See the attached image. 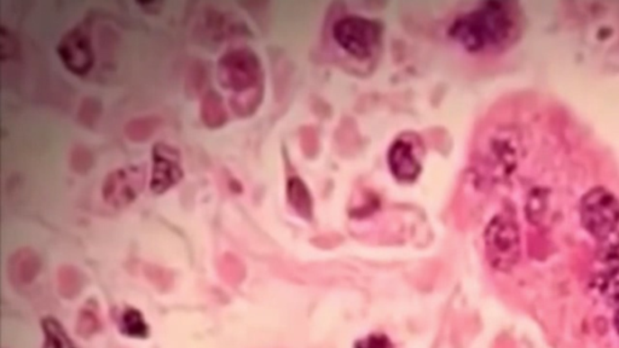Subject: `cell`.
Returning <instances> with one entry per match:
<instances>
[{"mask_svg": "<svg viewBox=\"0 0 619 348\" xmlns=\"http://www.w3.org/2000/svg\"><path fill=\"white\" fill-rule=\"evenodd\" d=\"M41 261L39 255L30 248H23L10 258L9 279L16 286H27L33 282L41 272Z\"/></svg>", "mask_w": 619, "mask_h": 348, "instance_id": "30bf717a", "label": "cell"}, {"mask_svg": "<svg viewBox=\"0 0 619 348\" xmlns=\"http://www.w3.org/2000/svg\"><path fill=\"white\" fill-rule=\"evenodd\" d=\"M58 279L59 292L66 299H74L83 290L85 277L74 266H63L59 269Z\"/></svg>", "mask_w": 619, "mask_h": 348, "instance_id": "7c38bea8", "label": "cell"}, {"mask_svg": "<svg viewBox=\"0 0 619 348\" xmlns=\"http://www.w3.org/2000/svg\"><path fill=\"white\" fill-rule=\"evenodd\" d=\"M288 198L299 215L303 216L311 215L313 202H311L310 195L307 193L306 187H304L302 180L298 179L289 180Z\"/></svg>", "mask_w": 619, "mask_h": 348, "instance_id": "9a60e30c", "label": "cell"}, {"mask_svg": "<svg viewBox=\"0 0 619 348\" xmlns=\"http://www.w3.org/2000/svg\"><path fill=\"white\" fill-rule=\"evenodd\" d=\"M518 31V16L511 6L487 3L455 20L449 35L466 51L482 53L507 48Z\"/></svg>", "mask_w": 619, "mask_h": 348, "instance_id": "6da1fadb", "label": "cell"}, {"mask_svg": "<svg viewBox=\"0 0 619 348\" xmlns=\"http://www.w3.org/2000/svg\"><path fill=\"white\" fill-rule=\"evenodd\" d=\"M94 160H92V155L87 149L83 147L77 148L76 151L72 152V158H70V166L77 173L87 172L91 169Z\"/></svg>", "mask_w": 619, "mask_h": 348, "instance_id": "ffe728a7", "label": "cell"}, {"mask_svg": "<svg viewBox=\"0 0 619 348\" xmlns=\"http://www.w3.org/2000/svg\"><path fill=\"white\" fill-rule=\"evenodd\" d=\"M41 325L45 334L44 348H76L61 323L55 318L42 319Z\"/></svg>", "mask_w": 619, "mask_h": 348, "instance_id": "4fadbf2b", "label": "cell"}, {"mask_svg": "<svg viewBox=\"0 0 619 348\" xmlns=\"http://www.w3.org/2000/svg\"><path fill=\"white\" fill-rule=\"evenodd\" d=\"M356 348H394V344L385 335H370L360 340Z\"/></svg>", "mask_w": 619, "mask_h": 348, "instance_id": "7402d4cb", "label": "cell"}, {"mask_svg": "<svg viewBox=\"0 0 619 348\" xmlns=\"http://www.w3.org/2000/svg\"><path fill=\"white\" fill-rule=\"evenodd\" d=\"M183 169L180 165V154L171 145L158 143L153 148V173H151L150 189L154 194L161 195L176 187L183 179Z\"/></svg>", "mask_w": 619, "mask_h": 348, "instance_id": "ba28073f", "label": "cell"}, {"mask_svg": "<svg viewBox=\"0 0 619 348\" xmlns=\"http://www.w3.org/2000/svg\"><path fill=\"white\" fill-rule=\"evenodd\" d=\"M381 35V24L366 17H344L337 21L332 27V37L335 41L357 60L370 59L380 45Z\"/></svg>", "mask_w": 619, "mask_h": 348, "instance_id": "3957f363", "label": "cell"}, {"mask_svg": "<svg viewBox=\"0 0 619 348\" xmlns=\"http://www.w3.org/2000/svg\"><path fill=\"white\" fill-rule=\"evenodd\" d=\"M487 259L495 269L508 271L518 261L520 254L519 231L515 224L505 216H497L486 233Z\"/></svg>", "mask_w": 619, "mask_h": 348, "instance_id": "277c9868", "label": "cell"}, {"mask_svg": "<svg viewBox=\"0 0 619 348\" xmlns=\"http://www.w3.org/2000/svg\"><path fill=\"white\" fill-rule=\"evenodd\" d=\"M58 53L66 69L76 76L84 77L94 67L95 53L90 35L83 28L68 32L59 42Z\"/></svg>", "mask_w": 619, "mask_h": 348, "instance_id": "8992f818", "label": "cell"}, {"mask_svg": "<svg viewBox=\"0 0 619 348\" xmlns=\"http://www.w3.org/2000/svg\"><path fill=\"white\" fill-rule=\"evenodd\" d=\"M200 114L204 125L207 126L208 129H219L228 120L224 103H223L221 96L214 91L204 96Z\"/></svg>", "mask_w": 619, "mask_h": 348, "instance_id": "8fae6325", "label": "cell"}, {"mask_svg": "<svg viewBox=\"0 0 619 348\" xmlns=\"http://www.w3.org/2000/svg\"><path fill=\"white\" fill-rule=\"evenodd\" d=\"M144 273H146L148 279H150L154 286L160 288V289H168L172 284V275L168 271H166L165 269L148 265Z\"/></svg>", "mask_w": 619, "mask_h": 348, "instance_id": "d6986e66", "label": "cell"}, {"mask_svg": "<svg viewBox=\"0 0 619 348\" xmlns=\"http://www.w3.org/2000/svg\"><path fill=\"white\" fill-rule=\"evenodd\" d=\"M388 163L391 172L401 182H413L420 174V161L409 142H395L388 152Z\"/></svg>", "mask_w": 619, "mask_h": 348, "instance_id": "9c48e42d", "label": "cell"}, {"mask_svg": "<svg viewBox=\"0 0 619 348\" xmlns=\"http://www.w3.org/2000/svg\"><path fill=\"white\" fill-rule=\"evenodd\" d=\"M218 271L222 279L229 284L241 282L243 277V266L239 259L232 254H224L218 261Z\"/></svg>", "mask_w": 619, "mask_h": 348, "instance_id": "ac0fdd59", "label": "cell"}, {"mask_svg": "<svg viewBox=\"0 0 619 348\" xmlns=\"http://www.w3.org/2000/svg\"><path fill=\"white\" fill-rule=\"evenodd\" d=\"M205 83H206V69L203 66H194L187 78V92L192 91L193 95L199 94Z\"/></svg>", "mask_w": 619, "mask_h": 348, "instance_id": "44dd1931", "label": "cell"}, {"mask_svg": "<svg viewBox=\"0 0 619 348\" xmlns=\"http://www.w3.org/2000/svg\"><path fill=\"white\" fill-rule=\"evenodd\" d=\"M160 125V120L154 118V116H147V118H138L131 120L125 127L126 137L134 143H141L146 142L153 136L155 131Z\"/></svg>", "mask_w": 619, "mask_h": 348, "instance_id": "5bb4252c", "label": "cell"}, {"mask_svg": "<svg viewBox=\"0 0 619 348\" xmlns=\"http://www.w3.org/2000/svg\"><path fill=\"white\" fill-rule=\"evenodd\" d=\"M101 329V319L96 307H91L90 305H86L80 311L79 317H77V330L80 336L91 337L95 334L98 333Z\"/></svg>", "mask_w": 619, "mask_h": 348, "instance_id": "e0dca14e", "label": "cell"}, {"mask_svg": "<svg viewBox=\"0 0 619 348\" xmlns=\"http://www.w3.org/2000/svg\"><path fill=\"white\" fill-rule=\"evenodd\" d=\"M147 169L141 165H129L113 170L105 177L102 197L108 205L123 208L132 204L144 189Z\"/></svg>", "mask_w": 619, "mask_h": 348, "instance_id": "5b68a950", "label": "cell"}, {"mask_svg": "<svg viewBox=\"0 0 619 348\" xmlns=\"http://www.w3.org/2000/svg\"><path fill=\"white\" fill-rule=\"evenodd\" d=\"M582 219L592 235L603 239L617 226L619 206L610 195L594 194L583 204Z\"/></svg>", "mask_w": 619, "mask_h": 348, "instance_id": "52a82bcc", "label": "cell"}, {"mask_svg": "<svg viewBox=\"0 0 619 348\" xmlns=\"http://www.w3.org/2000/svg\"><path fill=\"white\" fill-rule=\"evenodd\" d=\"M122 332L130 337L144 339L148 336V325L143 316L134 308H127L122 316Z\"/></svg>", "mask_w": 619, "mask_h": 348, "instance_id": "2e32d148", "label": "cell"}, {"mask_svg": "<svg viewBox=\"0 0 619 348\" xmlns=\"http://www.w3.org/2000/svg\"><path fill=\"white\" fill-rule=\"evenodd\" d=\"M217 76L223 87L240 96L260 90L263 69L252 50L235 49L221 57Z\"/></svg>", "mask_w": 619, "mask_h": 348, "instance_id": "7a4b0ae2", "label": "cell"}]
</instances>
